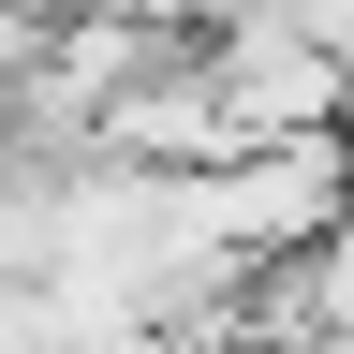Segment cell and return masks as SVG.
Listing matches in <instances>:
<instances>
[{
    "mask_svg": "<svg viewBox=\"0 0 354 354\" xmlns=\"http://www.w3.org/2000/svg\"><path fill=\"white\" fill-rule=\"evenodd\" d=\"M133 354H221V339H133Z\"/></svg>",
    "mask_w": 354,
    "mask_h": 354,
    "instance_id": "8992f818",
    "label": "cell"
},
{
    "mask_svg": "<svg viewBox=\"0 0 354 354\" xmlns=\"http://www.w3.org/2000/svg\"><path fill=\"white\" fill-rule=\"evenodd\" d=\"M354 221V133H281V148H236L192 177V236L221 266H251V281H281V266H310Z\"/></svg>",
    "mask_w": 354,
    "mask_h": 354,
    "instance_id": "6da1fadb",
    "label": "cell"
},
{
    "mask_svg": "<svg viewBox=\"0 0 354 354\" xmlns=\"http://www.w3.org/2000/svg\"><path fill=\"white\" fill-rule=\"evenodd\" d=\"M207 74H221V104H236V148H281V133H354V59H339L325 30H281V15L207 30Z\"/></svg>",
    "mask_w": 354,
    "mask_h": 354,
    "instance_id": "7a4b0ae2",
    "label": "cell"
},
{
    "mask_svg": "<svg viewBox=\"0 0 354 354\" xmlns=\"http://www.w3.org/2000/svg\"><path fill=\"white\" fill-rule=\"evenodd\" d=\"M44 192H59V177L0 162V295H30V281H44Z\"/></svg>",
    "mask_w": 354,
    "mask_h": 354,
    "instance_id": "3957f363",
    "label": "cell"
},
{
    "mask_svg": "<svg viewBox=\"0 0 354 354\" xmlns=\"http://www.w3.org/2000/svg\"><path fill=\"white\" fill-rule=\"evenodd\" d=\"M251 15H281V30H325L339 0H221V30H251Z\"/></svg>",
    "mask_w": 354,
    "mask_h": 354,
    "instance_id": "277c9868",
    "label": "cell"
},
{
    "mask_svg": "<svg viewBox=\"0 0 354 354\" xmlns=\"http://www.w3.org/2000/svg\"><path fill=\"white\" fill-rule=\"evenodd\" d=\"M325 44H339V59H354V0H339V15H325Z\"/></svg>",
    "mask_w": 354,
    "mask_h": 354,
    "instance_id": "5b68a950",
    "label": "cell"
}]
</instances>
